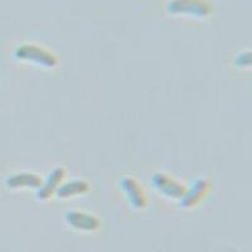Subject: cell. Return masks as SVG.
<instances>
[{"label": "cell", "mask_w": 252, "mask_h": 252, "mask_svg": "<svg viewBox=\"0 0 252 252\" xmlns=\"http://www.w3.org/2000/svg\"><path fill=\"white\" fill-rule=\"evenodd\" d=\"M168 12L194 18H208L215 13V6L209 0H172L168 4Z\"/></svg>", "instance_id": "obj_1"}, {"label": "cell", "mask_w": 252, "mask_h": 252, "mask_svg": "<svg viewBox=\"0 0 252 252\" xmlns=\"http://www.w3.org/2000/svg\"><path fill=\"white\" fill-rule=\"evenodd\" d=\"M15 56L19 60L31 61L37 63L42 67L53 68L58 64V57L53 52L43 48V47L35 46V44H23L15 51Z\"/></svg>", "instance_id": "obj_2"}, {"label": "cell", "mask_w": 252, "mask_h": 252, "mask_svg": "<svg viewBox=\"0 0 252 252\" xmlns=\"http://www.w3.org/2000/svg\"><path fill=\"white\" fill-rule=\"evenodd\" d=\"M152 183L165 197L173 199H182L187 192V188L183 183L166 173H155L152 177Z\"/></svg>", "instance_id": "obj_3"}, {"label": "cell", "mask_w": 252, "mask_h": 252, "mask_svg": "<svg viewBox=\"0 0 252 252\" xmlns=\"http://www.w3.org/2000/svg\"><path fill=\"white\" fill-rule=\"evenodd\" d=\"M211 187L212 184L208 178H197L195 181H193L189 189H187L186 194L182 198V206L186 208H194L207 197Z\"/></svg>", "instance_id": "obj_4"}, {"label": "cell", "mask_w": 252, "mask_h": 252, "mask_svg": "<svg viewBox=\"0 0 252 252\" xmlns=\"http://www.w3.org/2000/svg\"><path fill=\"white\" fill-rule=\"evenodd\" d=\"M121 188H123L124 193L129 199L130 204L134 207L135 209H144L148 204V199L144 193L143 188H141L140 183H139L135 178L132 177H125L121 181Z\"/></svg>", "instance_id": "obj_5"}, {"label": "cell", "mask_w": 252, "mask_h": 252, "mask_svg": "<svg viewBox=\"0 0 252 252\" xmlns=\"http://www.w3.org/2000/svg\"><path fill=\"white\" fill-rule=\"evenodd\" d=\"M66 220L71 227L80 231H94L100 227V220L90 213L71 211L66 215Z\"/></svg>", "instance_id": "obj_6"}, {"label": "cell", "mask_w": 252, "mask_h": 252, "mask_svg": "<svg viewBox=\"0 0 252 252\" xmlns=\"http://www.w3.org/2000/svg\"><path fill=\"white\" fill-rule=\"evenodd\" d=\"M66 172L63 168H56L49 173L47 181L42 184V187L38 190V197L39 199H49L52 195L57 192V189L60 188L61 183L64 179Z\"/></svg>", "instance_id": "obj_7"}, {"label": "cell", "mask_w": 252, "mask_h": 252, "mask_svg": "<svg viewBox=\"0 0 252 252\" xmlns=\"http://www.w3.org/2000/svg\"><path fill=\"white\" fill-rule=\"evenodd\" d=\"M8 186L10 188H38L39 189L43 184V179L39 174H34V173H19V174H14L9 178L6 181Z\"/></svg>", "instance_id": "obj_8"}, {"label": "cell", "mask_w": 252, "mask_h": 252, "mask_svg": "<svg viewBox=\"0 0 252 252\" xmlns=\"http://www.w3.org/2000/svg\"><path fill=\"white\" fill-rule=\"evenodd\" d=\"M90 184L86 181L82 179H76V181H71L66 184H61L60 188L57 189V195L62 199L66 198L76 197V195L83 194V193L89 192Z\"/></svg>", "instance_id": "obj_9"}, {"label": "cell", "mask_w": 252, "mask_h": 252, "mask_svg": "<svg viewBox=\"0 0 252 252\" xmlns=\"http://www.w3.org/2000/svg\"><path fill=\"white\" fill-rule=\"evenodd\" d=\"M233 64L242 69L252 68V49H247L236 55L233 58Z\"/></svg>", "instance_id": "obj_10"}]
</instances>
